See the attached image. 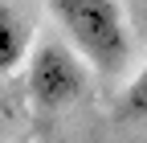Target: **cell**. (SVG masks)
Masks as SVG:
<instances>
[{
    "instance_id": "1",
    "label": "cell",
    "mask_w": 147,
    "mask_h": 143,
    "mask_svg": "<svg viewBox=\"0 0 147 143\" xmlns=\"http://www.w3.org/2000/svg\"><path fill=\"white\" fill-rule=\"evenodd\" d=\"M78 53L102 74H119L131 53V33L119 0H45Z\"/></svg>"
},
{
    "instance_id": "2",
    "label": "cell",
    "mask_w": 147,
    "mask_h": 143,
    "mask_svg": "<svg viewBox=\"0 0 147 143\" xmlns=\"http://www.w3.org/2000/svg\"><path fill=\"white\" fill-rule=\"evenodd\" d=\"M29 94L41 111H61L86 94V69L78 53H69L57 41H45L29 57Z\"/></svg>"
},
{
    "instance_id": "3",
    "label": "cell",
    "mask_w": 147,
    "mask_h": 143,
    "mask_svg": "<svg viewBox=\"0 0 147 143\" xmlns=\"http://www.w3.org/2000/svg\"><path fill=\"white\" fill-rule=\"evenodd\" d=\"M29 41H33L29 25L4 4V0H0V74H16V69L25 65Z\"/></svg>"
},
{
    "instance_id": "4",
    "label": "cell",
    "mask_w": 147,
    "mask_h": 143,
    "mask_svg": "<svg viewBox=\"0 0 147 143\" xmlns=\"http://www.w3.org/2000/svg\"><path fill=\"white\" fill-rule=\"evenodd\" d=\"M123 115L127 119H147V65L135 74V82L123 94Z\"/></svg>"
}]
</instances>
